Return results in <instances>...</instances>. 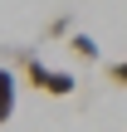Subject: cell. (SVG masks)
Instances as JSON below:
<instances>
[{"label":"cell","instance_id":"obj_1","mask_svg":"<svg viewBox=\"0 0 127 132\" xmlns=\"http://www.w3.org/2000/svg\"><path fill=\"white\" fill-rule=\"evenodd\" d=\"M20 64V73H24V83L29 88H39V93H49V98H69L73 88H78V78L69 73V69H54V64H44L34 49H15V44H0V64Z\"/></svg>","mask_w":127,"mask_h":132},{"label":"cell","instance_id":"obj_2","mask_svg":"<svg viewBox=\"0 0 127 132\" xmlns=\"http://www.w3.org/2000/svg\"><path fill=\"white\" fill-rule=\"evenodd\" d=\"M15 98H20V73L10 64H0V127L15 118Z\"/></svg>","mask_w":127,"mask_h":132},{"label":"cell","instance_id":"obj_3","mask_svg":"<svg viewBox=\"0 0 127 132\" xmlns=\"http://www.w3.org/2000/svg\"><path fill=\"white\" fill-rule=\"evenodd\" d=\"M69 54H73L78 64H98V39H93L88 29H73V34H69Z\"/></svg>","mask_w":127,"mask_h":132},{"label":"cell","instance_id":"obj_4","mask_svg":"<svg viewBox=\"0 0 127 132\" xmlns=\"http://www.w3.org/2000/svg\"><path fill=\"white\" fill-rule=\"evenodd\" d=\"M69 34H73V15H54L44 24V39H69Z\"/></svg>","mask_w":127,"mask_h":132},{"label":"cell","instance_id":"obj_5","mask_svg":"<svg viewBox=\"0 0 127 132\" xmlns=\"http://www.w3.org/2000/svg\"><path fill=\"white\" fill-rule=\"evenodd\" d=\"M103 73H108V83H113V88H127V59H113Z\"/></svg>","mask_w":127,"mask_h":132}]
</instances>
